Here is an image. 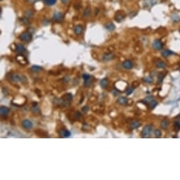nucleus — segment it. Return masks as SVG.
<instances>
[{"instance_id": "6e6552de", "label": "nucleus", "mask_w": 180, "mask_h": 180, "mask_svg": "<svg viewBox=\"0 0 180 180\" xmlns=\"http://www.w3.org/2000/svg\"><path fill=\"white\" fill-rule=\"evenodd\" d=\"M63 13H61V12H56L54 13L53 15V19L55 20V21H60L63 19Z\"/></svg>"}, {"instance_id": "a211bd4d", "label": "nucleus", "mask_w": 180, "mask_h": 180, "mask_svg": "<svg viewBox=\"0 0 180 180\" xmlns=\"http://www.w3.org/2000/svg\"><path fill=\"white\" fill-rule=\"evenodd\" d=\"M90 13H91V9H90V8L89 6H88V7H86V9L84 10V12H83V17H85V18L89 17L90 15Z\"/></svg>"}, {"instance_id": "dca6fc26", "label": "nucleus", "mask_w": 180, "mask_h": 180, "mask_svg": "<svg viewBox=\"0 0 180 180\" xmlns=\"http://www.w3.org/2000/svg\"><path fill=\"white\" fill-rule=\"evenodd\" d=\"M25 50L24 46L21 44H18L16 47V51L18 53H23Z\"/></svg>"}, {"instance_id": "0eeeda50", "label": "nucleus", "mask_w": 180, "mask_h": 180, "mask_svg": "<svg viewBox=\"0 0 180 180\" xmlns=\"http://www.w3.org/2000/svg\"><path fill=\"white\" fill-rule=\"evenodd\" d=\"M59 136H60V137L68 138L71 136V132L69 131H68L67 129H61L59 131Z\"/></svg>"}, {"instance_id": "58836bf2", "label": "nucleus", "mask_w": 180, "mask_h": 180, "mask_svg": "<svg viewBox=\"0 0 180 180\" xmlns=\"http://www.w3.org/2000/svg\"><path fill=\"white\" fill-rule=\"evenodd\" d=\"M61 2H62L63 4H66V3L68 2L69 0H61Z\"/></svg>"}, {"instance_id": "f03ea898", "label": "nucleus", "mask_w": 180, "mask_h": 180, "mask_svg": "<svg viewBox=\"0 0 180 180\" xmlns=\"http://www.w3.org/2000/svg\"><path fill=\"white\" fill-rule=\"evenodd\" d=\"M152 131H153V127L151 125H147L142 130L141 135L143 138L148 137V136H150L152 134Z\"/></svg>"}, {"instance_id": "39448f33", "label": "nucleus", "mask_w": 180, "mask_h": 180, "mask_svg": "<svg viewBox=\"0 0 180 180\" xmlns=\"http://www.w3.org/2000/svg\"><path fill=\"white\" fill-rule=\"evenodd\" d=\"M153 47L156 50H160L163 47V43L160 40H155L153 42Z\"/></svg>"}, {"instance_id": "c85d7f7f", "label": "nucleus", "mask_w": 180, "mask_h": 180, "mask_svg": "<svg viewBox=\"0 0 180 180\" xmlns=\"http://www.w3.org/2000/svg\"><path fill=\"white\" fill-rule=\"evenodd\" d=\"M21 21L22 23L24 24V25H29V20H28V18H26V17H23L21 18Z\"/></svg>"}, {"instance_id": "f8f14e48", "label": "nucleus", "mask_w": 180, "mask_h": 180, "mask_svg": "<svg viewBox=\"0 0 180 180\" xmlns=\"http://www.w3.org/2000/svg\"><path fill=\"white\" fill-rule=\"evenodd\" d=\"M16 60L20 63V64H28V61H27V60H26V59H25V57H23V55H18V56H17V57H16Z\"/></svg>"}, {"instance_id": "c9c22d12", "label": "nucleus", "mask_w": 180, "mask_h": 180, "mask_svg": "<svg viewBox=\"0 0 180 180\" xmlns=\"http://www.w3.org/2000/svg\"><path fill=\"white\" fill-rule=\"evenodd\" d=\"M83 79H84V81H85V80H87V79L90 78V75H89V74H84L83 75Z\"/></svg>"}, {"instance_id": "20e7f679", "label": "nucleus", "mask_w": 180, "mask_h": 180, "mask_svg": "<svg viewBox=\"0 0 180 180\" xmlns=\"http://www.w3.org/2000/svg\"><path fill=\"white\" fill-rule=\"evenodd\" d=\"M22 127L26 129V130H29L31 129L33 127V124L31 121H30L29 119H24L22 122Z\"/></svg>"}, {"instance_id": "bb28decb", "label": "nucleus", "mask_w": 180, "mask_h": 180, "mask_svg": "<svg viewBox=\"0 0 180 180\" xmlns=\"http://www.w3.org/2000/svg\"><path fill=\"white\" fill-rule=\"evenodd\" d=\"M174 127L175 129H176V131H180V121H175V124H174Z\"/></svg>"}, {"instance_id": "9b49d317", "label": "nucleus", "mask_w": 180, "mask_h": 180, "mask_svg": "<svg viewBox=\"0 0 180 180\" xmlns=\"http://www.w3.org/2000/svg\"><path fill=\"white\" fill-rule=\"evenodd\" d=\"M9 113V109L6 107L4 106H1L0 108V114L1 116L3 117H6L8 115Z\"/></svg>"}, {"instance_id": "4be33fe9", "label": "nucleus", "mask_w": 180, "mask_h": 180, "mask_svg": "<svg viewBox=\"0 0 180 180\" xmlns=\"http://www.w3.org/2000/svg\"><path fill=\"white\" fill-rule=\"evenodd\" d=\"M32 111H33L35 114H36V115H37V114L40 113V108H39L38 105H37L36 103H34V105H33V108H32Z\"/></svg>"}, {"instance_id": "4468645a", "label": "nucleus", "mask_w": 180, "mask_h": 180, "mask_svg": "<svg viewBox=\"0 0 180 180\" xmlns=\"http://www.w3.org/2000/svg\"><path fill=\"white\" fill-rule=\"evenodd\" d=\"M141 125V122H139V121H133L132 122H131L130 125H129V127L131 129H137L138 127H139Z\"/></svg>"}, {"instance_id": "393cba45", "label": "nucleus", "mask_w": 180, "mask_h": 180, "mask_svg": "<svg viewBox=\"0 0 180 180\" xmlns=\"http://www.w3.org/2000/svg\"><path fill=\"white\" fill-rule=\"evenodd\" d=\"M33 11L32 10H28V11H25V17H26V18H28L29 19V18H33Z\"/></svg>"}, {"instance_id": "7c9ffc66", "label": "nucleus", "mask_w": 180, "mask_h": 180, "mask_svg": "<svg viewBox=\"0 0 180 180\" xmlns=\"http://www.w3.org/2000/svg\"><path fill=\"white\" fill-rule=\"evenodd\" d=\"M154 133H155V136H156V137H158V138H160V137L162 136V132H161V131H160L159 129L155 130Z\"/></svg>"}, {"instance_id": "f257e3e1", "label": "nucleus", "mask_w": 180, "mask_h": 180, "mask_svg": "<svg viewBox=\"0 0 180 180\" xmlns=\"http://www.w3.org/2000/svg\"><path fill=\"white\" fill-rule=\"evenodd\" d=\"M11 80L12 81H14V82H20L23 84L26 83H27V78L23 75H18V74H13L11 75Z\"/></svg>"}, {"instance_id": "ddd939ff", "label": "nucleus", "mask_w": 180, "mask_h": 180, "mask_svg": "<svg viewBox=\"0 0 180 180\" xmlns=\"http://www.w3.org/2000/svg\"><path fill=\"white\" fill-rule=\"evenodd\" d=\"M128 101H129L128 98H127L125 97H119L117 99V102L119 105H124L127 104Z\"/></svg>"}, {"instance_id": "c756f323", "label": "nucleus", "mask_w": 180, "mask_h": 180, "mask_svg": "<svg viewBox=\"0 0 180 180\" xmlns=\"http://www.w3.org/2000/svg\"><path fill=\"white\" fill-rule=\"evenodd\" d=\"M134 90V88L133 87H130V88H129L127 90V91H126V94H127V95H131V94L133 93Z\"/></svg>"}, {"instance_id": "423d86ee", "label": "nucleus", "mask_w": 180, "mask_h": 180, "mask_svg": "<svg viewBox=\"0 0 180 180\" xmlns=\"http://www.w3.org/2000/svg\"><path fill=\"white\" fill-rule=\"evenodd\" d=\"M83 27L81 25H77L74 28V33L77 35H80L83 33Z\"/></svg>"}, {"instance_id": "6ab92c4d", "label": "nucleus", "mask_w": 180, "mask_h": 180, "mask_svg": "<svg viewBox=\"0 0 180 180\" xmlns=\"http://www.w3.org/2000/svg\"><path fill=\"white\" fill-rule=\"evenodd\" d=\"M124 18V16L121 13H117L115 16V20L117 22H121Z\"/></svg>"}, {"instance_id": "e433bc0d", "label": "nucleus", "mask_w": 180, "mask_h": 180, "mask_svg": "<svg viewBox=\"0 0 180 180\" xmlns=\"http://www.w3.org/2000/svg\"><path fill=\"white\" fill-rule=\"evenodd\" d=\"M163 74H159V76H158V83H161L163 81Z\"/></svg>"}, {"instance_id": "1a4fd4ad", "label": "nucleus", "mask_w": 180, "mask_h": 180, "mask_svg": "<svg viewBox=\"0 0 180 180\" xmlns=\"http://www.w3.org/2000/svg\"><path fill=\"white\" fill-rule=\"evenodd\" d=\"M122 66L126 69H131L133 68V63L130 60H126L123 62Z\"/></svg>"}, {"instance_id": "ea45409f", "label": "nucleus", "mask_w": 180, "mask_h": 180, "mask_svg": "<svg viewBox=\"0 0 180 180\" xmlns=\"http://www.w3.org/2000/svg\"><path fill=\"white\" fill-rule=\"evenodd\" d=\"M28 1H31V0H28Z\"/></svg>"}, {"instance_id": "f3484780", "label": "nucleus", "mask_w": 180, "mask_h": 180, "mask_svg": "<svg viewBox=\"0 0 180 180\" xmlns=\"http://www.w3.org/2000/svg\"><path fill=\"white\" fill-rule=\"evenodd\" d=\"M173 54V52H171L170 50H168V49H165V50H163L162 52H161V54H162V56L163 57H168L169 56H170V55H172Z\"/></svg>"}, {"instance_id": "cd10ccee", "label": "nucleus", "mask_w": 180, "mask_h": 180, "mask_svg": "<svg viewBox=\"0 0 180 180\" xmlns=\"http://www.w3.org/2000/svg\"><path fill=\"white\" fill-rule=\"evenodd\" d=\"M157 105H158V102L157 101H155V100H152L151 102H150V107H151V109H153V108H155L156 106H157Z\"/></svg>"}, {"instance_id": "7ed1b4c3", "label": "nucleus", "mask_w": 180, "mask_h": 180, "mask_svg": "<svg viewBox=\"0 0 180 180\" xmlns=\"http://www.w3.org/2000/svg\"><path fill=\"white\" fill-rule=\"evenodd\" d=\"M19 37L23 42H29V41H30L32 40V35L28 32H23V33H22L20 35Z\"/></svg>"}, {"instance_id": "2f4dec72", "label": "nucleus", "mask_w": 180, "mask_h": 180, "mask_svg": "<svg viewBox=\"0 0 180 180\" xmlns=\"http://www.w3.org/2000/svg\"><path fill=\"white\" fill-rule=\"evenodd\" d=\"M84 84H85V86H86V87L90 86V84H91V80H90V78L87 79V80H85V81H84Z\"/></svg>"}, {"instance_id": "4c0bfd02", "label": "nucleus", "mask_w": 180, "mask_h": 180, "mask_svg": "<svg viewBox=\"0 0 180 180\" xmlns=\"http://www.w3.org/2000/svg\"><path fill=\"white\" fill-rule=\"evenodd\" d=\"M88 110H89V108H88V106H86V107H83V111L84 112H87L88 111Z\"/></svg>"}, {"instance_id": "f704fd0d", "label": "nucleus", "mask_w": 180, "mask_h": 180, "mask_svg": "<svg viewBox=\"0 0 180 180\" xmlns=\"http://www.w3.org/2000/svg\"><path fill=\"white\" fill-rule=\"evenodd\" d=\"M154 99H153V98L152 97V96H149V97H147L146 99H145V101L146 102H148V103H150L152 100H153Z\"/></svg>"}, {"instance_id": "5701e85b", "label": "nucleus", "mask_w": 180, "mask_h": 180, "mask_svg": "<svg viewBox=\"0 0 180 180\" xmlns=\"http://www.w3.org/2000/svg\"><path fill=\"white\" fill-rule=\"evenodd\" d=\"M156 66H157V67L159 68V69H164V68H165L166 64H165V63L164 61H158V62H156Z\"/></svg>"}, {"instance_id": "a19ab883", "label": "nucleus", "mask_w": 180, "mask_h": 180, "mask_svg": "<svg viewBox=\"0 0 180 180\" xmlns=\"http://www.w3.org/2000/svg\"><path fill=\"white\" fill-rule=\"evenodd\" d=\"M1 1H3V0H1Z\"/></svg>"}, {"instance_id": "2eb2a0df", "label": "nucleus", "mask_w": 180, "mask_h": 180, "mask_svg": "<svg viewBox=\"0 0 180 180\" xmlns=\"http://www.w3.org/2000/svg\"><path fill=\"white\" fill-rule=\"evenodd\" d=\"M105 28L107 30H109V31H113L116 28V27H115V24L113 23H106L105 25Z\"/></svg>"}, {"instance_id": "b1692460", "label": "nucleus", "mask_w": 180, "mask_h": 180, "mask_svg": "<svg viewBox=\"0 0 180 180\" xmlns=\"http://www.w3.org/2000/svg\"><path fill=\"white\" fill-rule=\"evenodd\" d=\"M41 70H42V68L40 66H37V65H34L31 67V71L33 72H39Z\"/></svg>"}, {"instance_id": "aec40b11", "label": "nucleus", "mask_w": 180, "mask_h": 180, "mask_svg": "<svg viewBox=\"0 0 180 180\" xmlns=\"http://www.w3.org/2000/svg\"><path fill=\"white\" fill-rule=\"evenodd\" d=\"M169 126V122L166 120V119H164L160 123V127L163 129H166Z\"/></svg>"}, {"instance_id": "a878e982", "label": "nucleus", "mask_w": 180, "mask_h": 180, "mask_svg": "<svg viewBox=\"0 0 180 180\" xmlns=\"http://www.w3.org/2000/svg\"><path fill=\"white\" fill-rule=\"evenodd\" d=\"M43 1V2L46 4V5H47V6H52V5H54L55 3H56V1H57V0H42Z\"/></svg>"}, {"instance_id": "9d476101", "label": "nucleus", "mask_w": 180, "mask_h": 180, "mask_svg": "<svg viewBox=\"0 0 180 180\" xmlns=\"http://www.w3.org/2000/svg\"><path fill=\"white\" fill-rule=\"evenodd\" d=\"M113 58H114V55H113L112 53H107V54H105L102 56V59L104 61H108L112 60Z\"/></svg>"}, {"instance_id": "412c9836", "label": "nucleus", "mask_w": 180, "mask_h": 180, "mask_svg": "<svg viewBox=\"0 0 180 180\" xmlns=\"http://www.w3.org/2000/svg\"><path fill=\"white\" fill-rule=\"evenodd\" d=\"M108 85V81L107 78H103L100 81V86L102 88H105Z\"/></svg>"}, {"instance_id": "473e14b6", "label": "nucleus", "mask_w": 180, "mask_h": 180, "mask_svg": "<svg viewBox=\"0 0 180 180\" xmlns=\"http://www.w3.org/2000/svg\"><path fill=\"white\" fill-rule=\"evenodd\" d=\"M143 81L148 83H151L153 82V78L151 77H146L143 79Z\"/></svg>"}, {"instance_id": "72a5a7b5", "label": "nucleus", "mask_w": 180, "mask_h": 180, "mask_svg": "<svg viewBox=\"0 0 180 180\" xmlns=\"http://www.w3.org/2000/svg\"><path fill=\"white\" fill-rule=\"evenodd\" d=\"M112 93L113 95L115 96V97L119 95V90H117V89H113V90H112Z\"/></svg>"}]
</instances>
